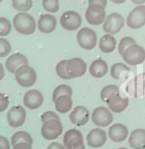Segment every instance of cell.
Listing matches in <instances>:
<instances>
[{
	"label": "cell",
	"instance_id": "cell-24",
	"mask_svg": "<svg viewBox=\"0 0 145 149\" xmlns=\"http://www.w3.org/2000/svg\"><path fill=\"white\" fill-rule=\"evenodd\" d=\"M98 46L101 52L103 53H112L116 47V41L114 37L110 34H106L100 38Z\"/></svg>",
	"mask_w": 145,
	"mask_h": 149
},
{
	"label": "cell",
	"instance_id": "cell-43",
	"mask_svg": "<svg viewBox=\"0 0 145 149\" xmlns=\"http://www.w3.org/2000/svg\"><path fill=\"white\" fill-rule=\"evenodd\" d=\"M0 73H1V74H0V80H2V79H3L4 71H3V66H2L1 64H0Z\"/></svg>",
	"mask_w": 145,
	"mask_h": 149
},
{
	"label": "cell",
	"instance_id": "cell-36",
	"mask_svg": "<svg viewBox=\"0 0 145 149\" xmlns=\"http://www.w3.org/2000/svg\"><path fill=\"white\" fill-rule=\"evenodd\" d=\"M9 98L4 93H0V111H4L8 107Z\"/></svg>",
	"mask_w": 145,
	"mask_h": 149
},
{
	"label": "cell",
	"instance_id": "cell-15",
	"mask_svg": "<svg viewBox=\"0 0 145 149\" xmlns=\"http://www.w3.org/2000/svg\"><path fill=\"white\" fill-rule=\"evenodd\" d=\"M44 102V97L42 93L37 90L29 91L24 95L23 102L26 107L30 109H39Z\"/></svg>",
	"mask_w": 145,
	"mask_h": 149
},
{
	"label": "cell",
	"instance_id": "cell-17",
	"mask_svg": "<svg viewBox=\"0 0 145 149\" xmlns=\"http://www.w3.org/2000/svg\"><path fill=\"white\" fill-rule=\"evenodd\" d=\"M89 119V112L86 107L79 105L70 113V120L77 126H82L88 123Z\"/></svg>",
	"mask_w": 145,
	"mask_h": 149
},
{
	"label": "cell",
	"instance_id": "cell-42",
	"mask_svg": "<svg viewBox=\"0 0 145 149\" xmlns=\"http://www.w3.org/2000/svg\"><path fill=\"white\" fill-rule=\"evenodd\" d=\"M125 1H126V0H112V2H113V3H115V4H122V3H124Z\"/></svg>",
	"mask_w": 145,
	"mask_h": 149
},
{
	"label": "cell",
	"instance_id": "cell-6",
	"mask_svg": "<svg viewBox=\"0 0 145 149\" xmlns=\"http://www.w3.org/2000/svg\"><path fill=\"white\" fill-rule=\"evenodd\" d=\"M105 7L98 5V4H91L89 5L86 11V19L91 25H100L105 23L106 15H105Z\"/></svg>",
	"mask_w": 145,
	"mask_h": 149
},
{
	"label": "cell",
	"instance_id": "cell-8",
	"mask_svg": "<svg viewBox=\"0 0 145 149\" xmlns=\"http://www.w3.org/2000/svg\"><path fill=\"white\" fill-rule=\"evenodd\" d=\"M124 23V18L119 13H112L106 17L102 28L107 34H116L123 28Z\"/></svg>",
	"mask_w": 145,
	"mask_h": 149
},
{
	"label": "cell",
	"instance_id": "cell-11",
	"mask_svg": "<svg viewBox=\"0 0 145 149\" xmlns=\"http://www.w3.org/2000/svg\"><path fill=\"white\" fill-rule=\"evenodd\" d=\"M64 145L67 149H86L83 135L77 129H70L65 133Z\"/></svg>",
	"mask_w": 145,
	"mask_h": 149
},
{
	"label": "cell",
	"instance_id": "cell-27",
	"mask_svg": "<svg viewBox=\"0 0 145 149\" xmlns=\"http://www.w3.org/2000/svg\"><path fill=\"white\" fill-rule=\"evenodd\" d=\"M14 9L20 12H27L33 6V0H11Z\"/></svg>",
	"mask_w": 145,
	"mask_h": 149
},
{
	"label": "cell",
	"instance_id": "cell-31",
	"mask_svg": "<svg viewBox=\"0 0 145 149\" xmlns=\"http://www.w3.org/2000/svg\"><path fill=\"white\" fill-rule=\"evenodd\" d=\"M117 90H119V88H118V86H114V85H109V86H105V88H103L102 90H101V92H100L101 100L106 102V100H107V98L110 97V95H112L113 92L117 91Z\"/></svg>",
	"mask_w": 145,
	"mask_h": 149
},
{
	"label": "cell",
	"instance_id": "cell-18",
	"mask_svg": "<svg viewBox=\"0 0 145 149\" xmlns=\"http://www.w3.org/2000/svg\"><path fill=\"white\" fill-rule=\"evenodd\" d=\"M28 65V60L24 55L20 54V53H16V54L11 55L8 59L6 60V69L8 70L10 73L15 74L21 67Z\"/></svg>",
	"mask_w": 145,
	"mask_h": 149
},
{
	"label": "cell",
	"instance_id": "cell-38",
	"mask_svg": "<svg viewBox=\"0 0 145 149\" xmlns=\"http://www.w3.org/2000/svg\"><path fill=\"white\" fill-rule=\"evenodd\" d=\"M13 149H32V145L26 142L18 143L13 146Z\"/></svg>",
	"mask_w": 145,
	"mask_h": 149
},
{
	"label": "cell",
	"instance_id": "cell-34",
	"mask_svg": "<svg viewBox=\"0 0 145 149\" xmlns=\"http://www.w3.org/2000/svg\"><path fill=\"white\" fill-rule=\"evenodd\" d=\"M66 63L67 60H63L57 65L56 67V73L60 78L67 80V74H66Z\"/></svg>",
	"mask_w": 145,
	"mask_h": 149
},
{
	"label": "cell",
	"instance_id": "cell-45",
	"mask_svg": "<svg viewBox=\"0 0 145 149\" xmlns=\"http://www.w3.org/2000/svg\"><path fill=\"white\" fill-rule=\"evenodd\" d=\"M0 1H1V2H2V1H3V0H0Z\"/></svg>",
	"mask_w": 145,
	"mask_h": 149
},
{
	"label": "cell",
	"instance_id": "cell-14",
	"mask_svg": "<svg viewBox=\"0 0 145 149\" xmlns=\"http://www.w3.org/2000/svg\"><path fill=\"white\" fill-rule=\"evenodd\" d=\"M26 119V111L24 107L20 105H16L9 109L7 113V120L12 127L22 126Z\"/></svg>",
	"mask_w": 145,
	"mask_h": 149
},
{
	"label": "cell",
	"instance_id": "cell-29",
	"mask_svg": "<svg viewBox=\"0 0 145 149\" xmlns=\"http://www.w3.org/2000/svg\"><path fill=\"white\" fill-rule=\"evenodd\" d=\"M132 45H136V41L131 37H124L120 40L119 45H118V53L120 55H123V53L126 51L127 49L132 46Z\"/></svg>",
	"mask_w": 145,
	"mask_h": 149
},
{
	"label": "cell",
	"instance_id": "cell-41",
	"mask_svg": "<svg viewBox=\"0 0 145 149\" xmlns=\"http://www.w3.org/2000/svg\"><path fill=\"white\" fill-rule=\"evenodd\" d=\"M132 2H133L134 4H138V5H141V4H143L145 2V0H131Z\"/></svg>",
	"mask_w": 145,
	"mask_h": 149
},
{
	"label": "cell",
	"instance_id": "cell-37",
	"mask_svg": "<svg viewBox=\"0 0 145 149\" xmlns=\"http://www.w3.org/2000/svg\"><path fill=\"white\" fill-rule=\"evenodd\" d=\"M0 149H10V144L4 136H0Z\"/></svg>",
	"mask_w": 145,
	"mask_h": 149
},
{
	"label": "cell",
	"instance_id": "cell-25",
	"mask_svg": "<svg viewBox=\"0 0 145 149\" xmlns=\"http://www.w3.org/2000/svg\"><path fill=\"white\" fill-rule=\"evenodd\" d=\"M130 68L127 67L126 65L122 63H116L114 64L110 69V76L115 80H120L124 73H129Z\"/></svg>",
	"mask_w": 145,
	"mask_h": 149
},
{
	"label": "cell",
	"instance_id": "cell-2",
	"mask_svg": "<svg viewBox=\"0 0 145 149\" xmlns=\"http://www.w3.org/2000/svg\"><path fill=\"white\" fill-rule=\"evenodd\" d=\"M16 81L23 88H30L35 85L37 80V74L32 67L25 65L15 73Z\"/></svg>",
	"mask_w": 145,
	"mask_h": 149
},
{
	"label": "cell",
	"instance_id": "cell-4",
	"mask_svg": "<svg viewBox=\"0 0 145 149\" xmlns=\"http://www.w3.org/2000/svg\"><path fill=\"white\" fill-rule=\"evenodd\" d=\"M79 45L84 50H93L98 42V36L96 32L91 28H82L77 35Z\"/></svg>",
	"mask_w": 145,
	"mask_h": 149
},
{
	"label": "cell",
	"instance_id": "cell-16",
	"mask_svg": "<svg viewBox=\"0 0 145 149\" xmlns=\"http://www.w3.org/2000/svg\"><path fill=\"white\" fill-rule=\"evenodd\" d=\"M106 133L103 129L95 128L89 132L86 136L88 145L93 148H100L106 142Z\"/></svg>",
	"mask_w": 145,
	"mask_h": 149
},
{
	"label": "cell",
	"instance_id": "cell-35",
	"mask_svg": "<svg viewBox=\"0 0 145 149\" xmlns=\"http://www.w3.org/2000/svg\"><path fill=\"white\" fill-rule=\"evenodd\" d=\"M41 119H42V122L48 121V120H52V119H60L59 115L55 113L54 111H46L44 114L41 116Z\"/></svg>",
	"mask_w": 145,
	"mask_h": 149
},
{
	"label": "cell",
	"instance_id": "cell-21",
	"mask_svg": "<svg viewBox=\"0 0 145 149\" xmlns=\"http://www.w3.org/2000/svg\"><path fill=\"white\" fill-rule=\"evenodd\" d=\"M128 141L133 149H145V129L138 128L132 131Z\"/></svg>",
	"mask_w": 145,
	"mask_h": 149
},
{
	"label": "cell",
	"instance_id": "cell-9",
	"mask_svg": "<svg viewBox=\"0 0 145 149\" xmlns=\"http://www.w3.org/2000/svg\"><path fill=\"white\" fill-rule=\"evenodd\" d=\"M128 97H122L119 93V90L113 92L110 97L107 98L106 103L108 105V109L112 110V112L115 113H119L126 109L127 105H128Z\"/></svg>",
	"mask_w": 145,
	"mask_h": 149
},
{
	"label": "cell",
	"instance_id": "cell-39",
	"mask_svg": "<svg viewBox=\"0 0 145 149\" xmlns=\"http://www.w3.org/2000/svg\"><path fill=\"white\" fill-rule=\"evenodd\" d=\"M47 149H67V148L65 145H62V144L59 142H53L48 146Z\"/></svg>",
	"mask_w": 145,
	"mask_h": 149
},
{
	"label": "cell",
	"instance_id": "cell-30",
	"mask_svg": "<svg viewBox=\"0 0 145 149\" xmlns=\"http://www.w3.org/2000/svg\"><path fill=\"white\" fill-rule=\"evenodd\" d=\"M42 3L46 11L51 12V13H56L59 11V0H43Z\"/></svg>",
	"mask_w": 145,
	"mask_h": 149
},
{
	"label": "cell",
	"instance_id": "cell-13",
	"mask_svg": "<svg viewBox=\"0 0 145 149\" xmlns=\"http://www.w3.org/2000/svg\"><path fill=\"white\" fill-rule=\"evenodd\" d=\"M91 120L98 126H108L113 120V115L106 107H100L93 110L91 114Z\"/></svg>",
	"mask_w": 145,
	"mask_h": 149
},
{
	"label": "cell",
	"instance_id": "cell-12",
	"mask_svg": "<svg viewBox=\"0 0 145 149\" xmlns=\"http://www.w3.org/2000/svg\"><path fill=\"white\" fill-rule=\"evenodd\" d=\"M62 27L69 31H75L82 25V17L76 11H66L61 16Z\"/></svg>",
	"mask_w": 145,
	"mask_h": 149
},
{
	"label": "cell",
	"instance_id": "cell-26",
	"mask_svg": "<svg viewBox=\"0 0 145 149\" xmlns=\"http://www.w3.org/2000/svg\"><path fill=\"white\" fill-rule=\"evenodd\" d=\"M22 142H26L32 145L33 144V139L31 137V135L28 133V132L25 131H18L16 132L15 134H13L11 138V144L12 145H16L18 143H22Z\"/></svg>",
	"mask_w": 145,
	"mask_h": 149
},
{
	"label": "cell",
	"instance_id": "cell-19",
	"mask_svg": "<svg viewBox=\"0 0 145 149\" xmlns=\"http://www.w3.org/2000/svg\"><path fill=\"white\" fill-rule=\"evenodd\" d=\"M57 26V20L53 15L50 14H43L41 15L38 21V29L40 32L45 33V34H50L54 32Z\"/></svg>",
	"mask_w": 145,
	"mask_h": 149
},
{
	"label": "cell",
	"instance_id": "cell-20",
	"mask_svg": "<svg viewBox=\"0 0 145 149\" xmlns=\"http://www.w3.org/2000/svg\"><path fill=\"white\" fill-rule=\"evenodd\" d=\"M128 129L124 124L115 123L108 129V137L114 142H121L127 138Z\"/></svg>",
	"mask_w": 145,
	"mask_h": 149
},
{
	"label": "cell",
	"instance_id": "cell-40",
	"mask_svg": "<svg viewBox=\"0 0 145 149\" xmlns=\"http://www.w3.org/2000/svg\"><path fill=\"white\" fill-rule=\"evenodd\" d=\"M106 3H107V0H89V5H91V4H98V5L105 7Z\"/></svg>",
	"mask_w": 145,
	"mask_h": 149
},
{
	"label": "cell",
	"instance_id": "cell-33",
	"mask_svg": "<svg viewBox=\"0 0 145 149\" xmlns=\"http://www.w3.org/2000/svg\"><path fill=\"white\" fill-rule=\"evenodd\" d=\"M11 51V45L7 40L1 38L0 39V57H5Z\"/></svg>",
	"mask_w": 145,
	"mask_h": 149
},
{
	"label": "cell",
	"instance_id": "cell-44",
	"mask_svg": "<svg viewBox=\"0 0 145 149\" xmlns=\"http://www.w3.org/2000/svg\"><path fill=\"white\" fill-rule=\"evenodd\" d=\"M118 149H127V148H124V147H122V148H118Z\"/></svg>",
	"mask_w": 145,
	"mask_h": 149
},
{
	"label": "cell",
	"instance_id": "cell-3",
	"mask_svg": "<svg viewBox=\"0 0 145 149\" xmlns=\"http://www.w3.org/2000/svg\"><path fill=\"white\" fill-rule=\"evenodd\" d=\"M86 64L81 58H74L71 60H67L66 63V74L67 80H71L74 78H79L86 74Z\"/></svg>",
	"mask_w": 145,
	"mask_h": 149
},
{
	"label": "cell",
	"instance_id": "cell-22",
	"mask_svg": "<svg viewBox=\"0 0 145 149\" xmlns=\"http://www.w3.org/2000/svg\"><path fill=\"white\" fill-rule=\"evenodd\" d=\"M108 71L107 64L105 60L98 59L93 61L89 66V74L95 78H102Z\"/></svg>",
	"mask_w": 145,
	"mask_h": 149
},
{
	"label": "cell",
	"instance_id": "cell-1",
	"mask_svg": "<svg viewBox=\"0 0 145 149\" xmlns=\"http://www.w3.org/2000/svg\"><path fill=\"white\" fill-rule=\"evenodd\" d=\"M13 26L15 30L20 34L31 35L35 32L36 22L32 15L26 12H20L14 17Z\"/></svg>",
	"mask_w": 145,
	"mask_h": 149
},
{
	"label": "cell",
	"instance_id": "cell-5",
	"mask_svg": "<svg viewBox=\"0 0 145 149\" xmlns=\"http://www.w3.org/2000/svg\"><path fill=\"white\" fill-rule=\"evenodd\" d=\"M122 58L130 66H136L145 61V50L139 45H132L122 55Z\"/></svg>",
	"mask_w": 145,
	"mask_h": 149
},
{
	"label": "cell",
	"instance_id": "cell-28",
	"mask_svg": "<svg viewBox=\"0 0 145 149\" xmlns=\"http://www.w3.org/2000/svg\"><path fill=\"white\" fill-rule=\"evenodd\" d=\"M61 95H72V91L69 86L67 85H61L57 86L53 92V100H56L57 97H61Z\"/></svg>",
	"mask_w": 145,
	"mask_h": 149
},
{
	"label": "cell",
	"instance_id": "cell-10",
	"mask_svg": "<svg viewBox=\"0 0 145 149\" xmlns=\"http://www.w3.org/2000/svg\"><path fill=\"white\" fill-rule=\"evenodd\" d=\"M127 26L131 29H139L145 25V6L139 5L130 11L126 19Z\"/></svg>",
	"mask_w": 145,
	"mask_h": 149
},
{
	"label": "cell",
	"instance_id": "cell-7",
	"mask_svg": "<svg viewBox=\"0 0 145 149\" xmlns=\"http://www.w3.org/2000/svg\"><path fill=\"white\" fill-rule=\"evenodd\" d=\"M63 132V125L60 119H52L43 123L41 133L43 137L48 140H53L59 137Z\"/></svg>",
	"mask_w": 145,
	"mask_h": 149
},
{
	"label": "cell",
	"instance_id": "cell-32",
	"mask_svg": "<svg viewBox=\"0 0 145 149\" xmlns=\"http://www.w3.org/2000/svg\"><path fill=\"white\" fill-rule=\"evenodd\" d=\"M11 32V23L5 17L0 18V36H7Z\"/></svg>",
	"mask_w": 145,
	"mask_h": 149
},
{
	"label": "cell",
	"instance_id": "cell-23",
	"mask_svg": "<svg viewBox=\"0 0 145 149\" xmlns=\"http://www.w3.org/2000/svg\"><path fill=\"white\" fill-rule=\"evenodd\" d=\"M53 102L55 103L56 110L60 113H67L72 109V100L71 95H61Z\"/></svg>",
	"mask_w": 145,
	"mask_h": 149
}]
</instances>
